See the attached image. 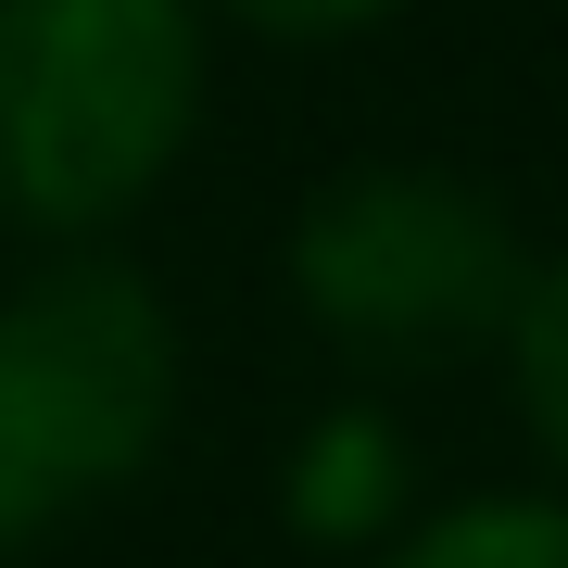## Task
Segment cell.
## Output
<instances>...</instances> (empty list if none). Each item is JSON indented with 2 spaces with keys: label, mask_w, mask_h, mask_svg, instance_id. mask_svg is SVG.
Returning <instances> with one entry per match:
<instances>
[{
  "label": "cell",
  "mask_w": 568,
  "mask_h": 568,
  "mask_svg": "<svg viewBox=\"0 0 568 568\" xmlns=\"http://www.w3.org/2000/svg\"><path fill=\"white\" fill-rule=\"evenodd\" d=\"M366 568H568V493H455V506H417Z\"/></svg>",
  "instance_id": "cell-5"
},
{
  "label": "cell",
  "mask_w": 568,
  "mask_h": 568,
  "mask_svg": "<svg viewBox=\"0 0 568 568\" xmlns=\"http://www.w3.org/2000/svg\"><path fill=\"white\" fill-rule=\"evenodd\" d=\"M506 379H518V429L544 455V493H568V253H544L530 304L506 328Z\"/></svg>",
  "instance_id": "cell-6"
},
{
  "label": "cell",
  "mask_w": 568,
  "mask_h": 568,
  "mask_svg": "<svg viewBox=\"0 0 568 568\" xmlns=\"http://www.w3.org/2000/svg\"><path fill=\"white\" fill-rule=\"evenodd\" d=\"M215 26H241V39H291V51H328V39H366V26H392L405 0H203Z\"/></svg>",
  "instance_id": "cell-7"
},
{
  "label": "cell",
  "mask_w": 568,
  "mask_h": 568,
  "mask_svg": "<svg viewBox=\"0 0 568 568\" xmlns=\"http://www.w3.org/2000/svg\"><path fill=\"white\" fill-rule=\"evenodd\" d=\"M278 518L304 544H342V556H379L392 530L417 518V443L392 429L379 405H328L278 467Z\"/></svg>",
  "instance_id": "cell-4"
},
{
  "label": "cell",
  "mask_w": 568,
  "mask_h": 568,
  "mask_svg": "<svg viewBox=\"0 0 568 568\" xmlns=\"http://www.w3.org/2000/svg\"><path fill=\"white\" fill-rule=\"evenodd\" d=\"M178 316L114 241L0 278V556H39L152 480L178 429Z\"/></svg>",
  "instance_id": "cell-2"
},
{
  "label": "cell",
  "mask_w": 568,
  "mask_h": 568,
  "mask_svg": "<svg viewBox=\"0 0 568 568\" xmlns=\"http://www.w3.org/2000/svg\"><path fill=\"white\" fill-rule=\"evenodd\" d=\"M544 278L518 215L467 164H342L291 227V304L354 366H455L506 354V328Z\"/></svg>",
  "instance_id": "cell-3"
},
{
  "label": "cell",
  "mask_w": 568,
  "mask_h": 568,
  "mask_svg": "<svg viewBox=\"0 0 568 568\" xmlns=\"http://www.w3.org/2000/svg\"><path fill=\"white\" fill-rule=\"evenodd\" d=\"M203 0H0V227L89 253L203 140Z\"/></svg>",
  "instance_id": "cell-1"
}]
</instances>
